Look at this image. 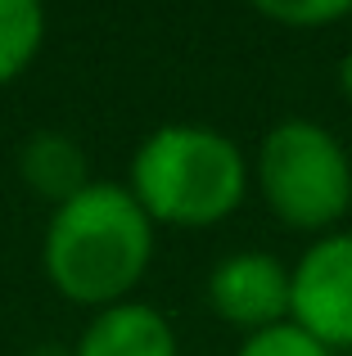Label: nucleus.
Masks as SVG:
<instances>
[{
    "mask_svg": "<svg viewBox=\"0 0 352 356\" xmlns=\"http://www.w3.org/2000/svg\"><path fill=\"white\" fill-rule=\"evenodd\" d=\"M339 81H344V95L352 99V54L344 59V68H339Z\"/></svg>",
    "mask_w": 352,
    "mask_h": 356,
    "instance_id": "11",
    "label": "nucleus"
},
{
    "mask_svg": "<svg viewBox=\"0 0 352 356\" xmlns=\"http://www.w3.org/2000/svg\"><path fill=\"white\" fill-rule=\"evenodd\" d=\"M150 212L122 185H86L59 203L45 235V270L72 302L113 307L150 266Z\"/></svg>",
    "mask_w": 352,
    "mask_h": 356,
    "instance_id": "1",
    "label": "nucleus"
},
{
    "mask_svg": "<svg viewBox=\"0 0 352 356\" xmlns=\"http://www.w3.org/2000/svg\"><path fill=\"white\" fill-rule=\"evenodd\" d=\"M262 194L298 230L339 221L352 203V167L339 140L317 122H280L262 145Z\"/></svg>",
    "mask_w": 352,
    "mask_h": 356,
    "instance_id": "3",
    "label": "nucleus"
},
{
    "mask_svg": "<svg viewBox=\"0 0 352 356\" xmlns=\"http://www.w3.org/2000/svg\"><path fill=\"white\" fill-rule=\"evenodd\" d=\"M27 356H68V352H63V348H54V343H41V348H32Z\"/></svg>",
    "mask_w": 352,
    "mask_h": 356,
    "instance_id": "12",
    "label": "nucleus"
},
{
    "mask_svg": "<svg viewBox=\"0 0 352 356\" xmlns=\"http://www.w3.org/2000/svg\"><path fill=\"white\" fill-rule=\"evenodd\" d=\"M77 356H176V339L154 307L113 302L81 334Z\"/></svg>",
    "mask_w": 352,
    "mask_h": 356,
    "instance_id": "6",
    "label": "nucleus"
},
{
    "mask_svg": "<svg viewBox=\"0 0 352 356\" xmlns=\"http://www.w3.org/2000/svg\"><path fill=\"white\" fill-rule=\"evenodd\" d=\"M131 194L150 221L212 226L244 199V158L203 127H163L131 163Z\"/></svg>",
    "mask_w": 352,
    "mask_h": 356,
    "instance_id": "2",
    "label": "nucleus"
},
{
    "mask_svg": "<svg viewBox=\"0 0 352 356\" xmlns=\"http://www.w3.org/2000/svg\"><path fill=\"white\" fill-rule=\"evenodd\" d=\"M239 356H330V348L317 343L307 330L280 321V325H271V330L248 334V343L239 348Z\"/></svg>",
    "mask_w": 352,
    "mask_h": 356,
    "instance_id": "9",
    "label": "nucleus"
},
{
    "mask_svg": "<svg viewBox=\"0 0 352 356\" xmlns=\"http://www.w3.org/2000/svg\"><path fill=\"white\" fill-rule=\"evenodd\" d=\"M294 325L326 348H352V235H330L289 275Z\"/></svg>",
    "mask_w": 352,
    "mask_h": 356,
    "instance_id": "4",
    "label": "nucleus"
},
{
    "mask_svg": "<svg viewBox=\"0 0 352 356\" xmlns=\"http://www.w3.org/2000/svg\"><path fill=\"white\" fill-rule=\"evenodd\" d=\"M45 32L41 0H0V81L18 77L32 63Z\"/></svg>",
    "mask_w": 352,
    "mask_h": 356,
    "instance_id": "8",
    "label": "nucleus"
},
{
    "mask_svg": "<svg viewBox=\"0 0 352 356\" xmlns=\"http://www.w3.org/2000/svg\"><path fill=\"white\" fill-rule=\"evenodd\" d=\"M266 18L275 23H289V27H321V23H335L352 9V0H253Z\"/></svg>",
    "mask_w": 352,
    "mask_h": 356,
    "instance_id": "10",
    "label": "nucleus"
},
{
    "mask_svg": "<svg viewBox=\"0 0 352 356\" xmlns=\"http://www.w3.org/2000/svg\"><path fill=\"white\" fill-rule=\"evenodd\" d=\"M18 167H23V181L32 185L36 194L54 199V203L77 199V194L90 185V176H86V154H81V149L72 145L68 136H59V131H41V136L27 140Z\"/></svg>",
    "mask_w": 352,
    "mask_h": 356,
    "instance_id": "7",
    "label": "nucleus"
},
{
    "mask_svg": "<svg viewBox=\"0 0 352 356\" xmlns=\"http://www.w3.org/2000/svg\"><path fill=\"white\" fill-rule=\"evenodd\" d=\"M208 302L221 321L244 330H271L289 312V275L271 252H235L208 280Z\"/></svg>",
    "mask_w": 352,
    "mask_h": 356,
    "instance_id": "5",
    "label": "nucleus"
}]
</instances>
